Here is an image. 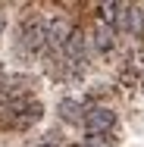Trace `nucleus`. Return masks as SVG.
Listing matches in <instances>:
<instances>
[{
	"mask_svg": "<svg viewBox=\"0 0 144 147\" xmlns=\"http://www.w3.org/2000/svg\"><path fill=\"white\" fill-rule=\"evenodd\" d=\"M82 125L88 135H110V128L116 125V113L110 107H88L82 116Z\"/></svg>",
	"mask_w": 144,
	"mask_h": 147,
	"instance_id": "nucleus-1",
	"label": "nucleus"
},
{
	"mask_svg": "<svg viewBox=\"0 0 144 147\" xmlns=\"http://www.w3.org/2000/svg\"><path fill=\"white\" fill-rule=\"evenodd\" d=\"M69 34H72V25H69V19H63V16H57V19H50L47 22V44L44 47H50V50H63V44L69 41Z\"/></svg>",
	"mask_w": 144,
	"mask_h": 147,
	"instance_id": "nucleus-2",
	"label": "nucleus"
},
{
	"mask_svg": "<svg viewBox=\"0 0 144 147\" xmlns=\"http://www.w3.org/2000/svg\"><path fill=\"white\" fill-rule=\"evenodd\" d=\"M22 44H25V50H41L47 44V22L44 19H31L22 28Z\"/></svg>",
	"mask_w": 144,
	"mask_h": 147,
	"instance_id": "nucleus-3",
	"label": "nucleus"
},
{
	"mask_svg": "<svg viewBox=\"0 0 144 147\" xmlns=\"http://www.w3.org/2000/svg\"><path fill=\"white\" fill-rule=\"evenodd\" d=\"M132 31V34H141L144 31V9L141 6H132V3H125L122 6V16H119V25L116 31Z\"/></svg>",
	"mask_w": 144,
	"mask_h": 147,
	"instance_id": "nucleus-4",
	"label": "nucleus"
},
{
	"mask_svg": "<svg viewBox=\"0 0 144 147\" xmlns=\"http://www.w3.org/2000/svg\"><path fill=\"white\" fill-rule=\"evenodd\" d=\"M59 53L69 59V66H82V63H85V34H82L78 28H72L69 41L63 44V50H59Z\"/></svg>",
	"mask_w": 144,
	"mask_h": 147,
	"instance_id": "nucleus-5",
	"label": "nucleus"
},
{
	"mask_svg": "<svg viewBox=\"0 0 144 147\" xmlns=\"http://www.w3.org/2000/svg\"><path fill=\"white\" fill-rule=\"evenodd\" d=\"M116 44V31L110 25H103V22H97V28H94V47H97V53H110Z\"/></svg>",
	"mask_w": 144,
	"mask_h": 147,
	"instance_id": "nucleus-6",
	"label": "nucleus"
},
{
	"mask_svg": "<svg viewBox=\"0 0 144 147\" xmlns=\"http://www.w3.org/2000/svg\"><path fill=\"white\" fill-rule=\"evenodd\" d=\"M59 116H63V122H78L82 125V116H85V107L78 103V100H72V97H66V100H59Z\"/></svg>",
	"mask_w": 144,
	"mask_h": 147,
	"instance_id": "nucleus-7",
	"label": "nucleus"
},
{
	"mask_svg": "<svg viewBox=\"0 0 144 147\" xmlns=\"http://www.w3.org/2000/svg\"><path fill=\"white\" fill-rule=\"evenodd\" d=\"M122 6L125 3H100L97 6V22H103V25H110V28L116 31V25H119V16H122Z\"/></svg>",
	"mask_w": 144,
	"mask_h": 147,
	"instance_id": "nucleus-8",
	"label": "nucleus"
},
{
	"mask_svg": "<svg viewBox=\"0 0 144 147\" xmlns=\"http://www.w3.org/2000/svg\"><path fill=\"white\" fill-rule=\"evenodd\" d=\"M3 28H6V19H3V13H0V34H3Z\"/></svg>",
	"mask_w": 144,
	"mask_h": 147,
	"instance_id": "nucleus-9",
	"label": "nucleus"
},
{
	"mask_svg": "<svg viewBox=\"0 0 144 147\" xmlns=\"http://www.w3.org/2000/svg\"><path fill=\"white\" fill-rule=\"evenodd\" d=\"M72 147H94V144H88V141H85V144H72Z\"/></svg>",
	"mask_w": 144,
	"mask_h": 147,
	"instance_id": "nucleus-10",
	"label": "nucleus"
},
{
	"mask_svg": "<svg viewBox=\"0 0 144 147\" xmlns=\"http://www.w3.org/2000/svg\"><path fill=\"white\" fill-rule=\"evenodd\" d=\"M38 147H57V144H38Z\"/></svg>",
	"mask_w": 144,
	"mask_h": 147,
	"instance_id": "nucleus-11",
	"label": "nucleus"
},
{
	"mask_svg": "<svg viewBox=\"0 0 144 147\" xmlns=\"http://www.w3.org/2000/svg\"><path fill=\"white\" fill-rule=\"evenodd\" d=\"M141 94H144V78H141Z\"/></svg>",
	"mask_w": 144,
	"mask_h": 147,
	"instance_id": "nucleus-12",
	"label": "nucleus"
}]
</instances>
